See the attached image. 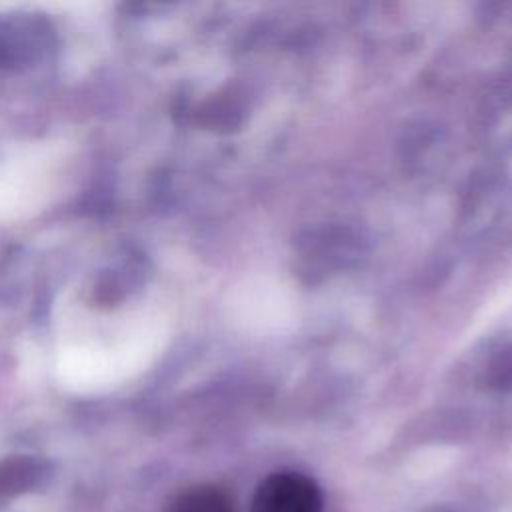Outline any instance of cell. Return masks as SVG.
Segmentation results:
<instances>
[{"label":"cell","mask_w":512,"mask_h":512,"mask_svg":"<svg viewBox=\"0 0 512 512\" xmlns=\"http://www.w3.org/2000/svg\"><path fill=\"white\" fill-rule=\"evenodd\" d=\"M252 512H322L318 486L298 472H278L260 482Z\"/></svg>","instance_id":"cell-1"},{"label":"cell","mask_w":512,"mask_h":512,"mask_svg":"<svg viewBox=\"0 0 512 512\" xmlns=\"http://www.w3.org/2000/svg\"><path fill=\"white\" fill-rule=\"evenodd\" d=\"M174 512H234L228 496L218 488H194L174 506Z\"/></svg>","instance_id":"cell-2"}]
</instances>
